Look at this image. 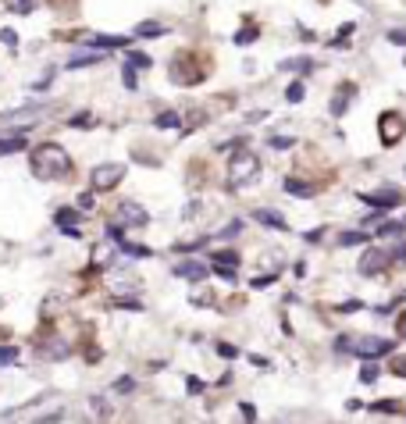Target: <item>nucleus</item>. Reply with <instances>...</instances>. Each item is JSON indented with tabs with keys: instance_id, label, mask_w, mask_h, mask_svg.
I'll return each mask as SVG.
<instances>
[{
	"instance_id": "nucleus-15",
	"label": "nucleus",
	"mask_w": 406,
	"mask_h": 424,
	"mask_svg": "<svg viewBox=\"0 0 406 424\" xmlns=\"http://www.w3.org/2000/svg\"><path fill=\"white\" fill-rule=\"evenodd\" d=\"M335 243H338V246H367V243H371V236H367L364 229H360V232H342Z\"/></svg>"
},
{
	"instance_id": "nucleus-40",
	"label": "nucleus",
	"mask_w": 406,
	"mask_h": 424,
	"mask_svg": "<svg viewBox=\"0 0 406 424\" xmlns=\"http://www.w3.org/2000/svg\"><path fill=\"white\" fill-rule=\"evenodd\" d=\"M392 375H399V378H406V356H399V360H392Z\"/></svg>"
},
{
	"instance_id": "nucleus-19",
	"label": "nucleus",
	"mask_w": 406,
	"mask_h": 424,
	"mask_svg": "<svg viewBox=\"0 0 406 424\" xmlns=\"http://www.w3.org/2000/svg\"><path fill=\"white\" fill-rule=\"evenodd\" d=\"M167 32V25H160V22H143V25H136V36H164Z\"/></svg>"
},
{
	"instance_id": "nucleus-6",
	"label": "nucleus",
	"mask_w": 406,
	"mask_h": 424,
	"mask_svg": "<svg viewBox=\"0 0 406 424\" xmlns=\"http://www.w3.org/2000/svg\"><path fill=\"white\" fill-rule=\"evenodd\" d=\"M360 200L371 203V207H378V210H388V207H399L406 196H402L395 186H381V189H374V193H360Z\"/></svg>"
},
{
	"instance_id": "nucleus-30",
	"label": "nucleus",
	"mask_w": 406,
	"mask_h": 424,
	"mask_svg": "<svg viewBox=\"0 0 406 424\" xmlns=\"http://www.w3.org/2000/svg\"><path fill=\"white\" fill-rule=\"evenodd\" d=\"M122 75H125V79H122V82H125V89H136V86H139V75H136V65H125V72H122Z\"/></svg>"
},
{
	"instance_id": "nucleus-3",
	"label": "nucleus",
	"mask_w": 406,
	"mask_h": 424,
	"mask_svg": "<svg viewBox=\"0 0 406 424\" xmlns=\"http://www.w3.org/2000/svg\"><path fill=\"white\" fill-rule=\"evenodd\" d=\"M125 179V165H118V161H107V165H96L93 172H89V186H93V193H107V189H114Z\"/></svg>"
},
{
	"instance_id": "nucleus-24",
	"label": "nucleus",
	"mask_w": 406,
	"mask_h": 424,
	"mask_svg": "<svg viewBox=\"0 0 406 424\" xmlns=\"http://www.w3.org/2000/svg\"><path fill=\"white\" fill-rule=\"evenodd\" d=\"M257 36H260V29H257V25H246L243 32H236V43H239V46H246V43H253Z\"/></svg>"
},
{
	"instance_id": "nucleus-27",
	"label": "nucleus",
	"mask_w": 406,
	"mask_h": 424,
	"mask_svg": "<svg viewBox=\"0 0 406 424\" xmlns=\"http://www.w3.org/2000/svg\"><path fill=\"white\" fill-rule=\"evenodd\" d=\"M18 360V349L15 346H0V367H11Z\"/></svg>"
},
{
	"instance_id": "nucleus-36",
	"label": "nucleus",
	"mask_w": 406,
	"mask_h": 424,
	"mask_svg": "<svg viewBox=\"0 0 406 424\" xmlns=\"http://www.w3.org/2000/svg\"><path fill=\"white\" fill-rule=\"evenodd\" d=\"M388 43H395V46H406V25H402V29H388Z\"/></svg>"
},
{
	"instance_id": "nucleus-18",
	"label": "nucleus",
	"mask_w": 406,
	"mask_h": 424,
	"mask_svg": "<svg viewBox=\"0 0 406 424\" xmlns=\"http://www.w3.org/2000/svg\"><path fill=\"white\" fill-rule=\"evenodd\" d=\"M129 39L125 36H93V46H100V50H114V46H125Z\"/></svg>"
},
{
	"instance_id": "nucleus-1",
	"label": "nucleus",
	"mask_w": 406,
	"mask_h": 424,
	"mask_svg": "<svg viewBox=\"0 0 406 424\" xmlns=\"http://www.w3.org/2000/svg\"><path fill=\"white\" fill-rule=\"evenodd\" d=\"M29 168H32V175H36V179L53 182V179H65V175L72 172V161H68L65 146H57V143H43V146H36V150H32Z\"/></svg>"
},
{
	"instance_id": "nucleus-16",
	"label": "nucleus",
	"mask_w": 406,
	"mask_h": 424,
	"mask_svg": "<svg viewBox=\"0 0 406 424\" xmlns=\"http://www.w3.org/2000/svg\"><path fill=\"white\" fill-rule=\"evenodd\" d=\"M53 221H57V229H65V232H68V229L79 225V214H75L72 207H65V210H57V214H53Z\"/></svg>"
},
{
	"instance_id": "nucleus-23",
	"label": "nucleus",
	"mask_w": 406,
	"mask_h": 424,
	"mask_svg": "<svg viewBox=\"0 0 406 424\" xmlns=\"http://www.w3.org/2000/svg\"><path fill=\"white\" fill-rule=\"evenodd\" d=\"M182 122H179V115L175 111H164V115H157V129H179Z\"/></svg>"
},
{
	"instance_id": "nucleus-43",
	"label": "nucleus",
	"mask_w": 406,
	"mask_h": 424,
	"mask_svg": "<svg viewBox=\"0 0 406 424\" xmlns=\"http://www.w3.org/2000/svg\"><path fill=\"white\" fill-rule=\"evenodd\" d=\"M217 353H221V356H236L239 349H236V346H228V342H217Z\"/></svg>"
},
{
	"instance_id": "nucleus-26",
	"label": "nucleus",
	"mask_w": 406,
	"mask_h": 424,
	"mask_svg": "<svg viewBox=\"0 0 406 424\" xmlns=\"http://www.w3.org/2000/svg\"><path fill=\"white\" fill-rule=\"evenodd\" d=\"M8 8H11L15 15H29V11L36 8V0H8Z\"/></svg>"
},
{
	"instance_id": "nucleus-17",
	"label": "nucleus",
	"mask_w": 406,
	"mask_h": 424,
	"mask_svg": "<svg viewBox=\"0 0 406 424\" xmlns=\"http://www.w3.org/2000/svg\"><path fill=\"white\" fill-rule=\"evenodd\" d=\"M285 193H293V196H300V200H310V196H314V189L303 186L300 179H285Z\"/></svg>"
},
{
	"instance_id": "nucleus-39",
	"label": "nucleus",
	"mask_w": 406,
	"mask_h": 424,
	"mask_svg": "<svg viewBox=\"0 0 406 424\" xmlns=\"http://www.w3.org/2000/svg\"><path fill=\"white\" fill-rule=\"evenodd\" d=\"M186 389H189V392H193V396H200V392H203V389H207V385H203V382H200V378H193V375H189V378H186Z\"/></svg>"
},
{
	"instance_id": "nucleus-35",
	"label": "nucleus",
	"mask_w": 406,
	"mask_h": 424,
	"mask_svg": "<svg viewBox=\"0 0 406 424\" xmlns=\"http://www.w3.org/2000/svg\"><path fill=\"white\" fill-rule=\"evenodd\" d=\"M129 65H136V68H150V58L139 54V50H129Z\"/></svg>"
},
{
	"instance_id": "nucleus-9",
	"label": "nucleus",
	"mask_w": 406,
	"mask_h": 424,
	"mask_svg": "<svg viewBox=\"0 0 406 424\" xmlns=\"http://www.w3.org/2000/svg\"><path fill=\"white\" fill-rule=\"evenodd\" d=\"M402 139V118L399 115H381V143L395 146Z\"/></svg>"
},
{
	"instance_id": "nucleus-28",
	"label": "nucleus",
	"mask_w": 406,
	"mask_h": 424,
	"mask_svg": "<svg viewBox=\"0 0 406 424\" xmlns=\"http://www.w3.org/2000/svg\"><path fill=\"white\" fill-rule=\"evenodd\" d=\"M303 93H307V89H303V82H293V86L285 89V100H288V103H300V100H303Z\"/></svg>"
},
{
	"instance_id": "nucleus-25",
	"label": "nucleus",
	"mask_w": 406,
	"mask_h": 424,
	"mask_svg": "<svg viewBox=\"0 0 406 424\" xmlns=\"http://www.w3.org/2000/svg\"><path fill=\"white\" fill-rule=\"evenodd\" d=\"M118 250H122V253H129V257H150V250H146V246H136V243H125V239L118 243Z\"/></svg>"
},
{
	"instance_id": "nucleus-46",
	"label": "nucleus",
	"mask_w": 406,
	"mask_h": 424,
	"mask_svg": "<svg viewBox=\"0 0 406 424\" xmlns=\"http://www.w3.org/2000/svg\"><path fill=\"white\" fill-rule=\"evenodd\" d=\"M72 125H75V129H79V125H93V118H89V115H75Z\"/></svg>"
},
{
	"instance_id": "nucleus-21",
	"label": "nucleus",
	"mask_w": 406,
	"mask_h": 424,
	"mask_svg": "<svg viewBox=\"0 0 406 424\" xmlns=\"http://www.w3.org/2000/svg\"><path fill=\"white\" fill-rule=\"evenodd\" d=\"M89 65H100V54H75L68 61V68H89Z\"/></svg>"
},
{
	"instance_id": "nucleus-29",
	"label": "nucleus",
	"mask_w": 406,
	"mask_h": 424,
	"mask_svg": "<svg viewBox=\"0 0 406 424\" xmlns=\"http://www.w3.org/2000/svg\"><path fill=\"white\" fill-rule=\"evenodd\" d=\"M89 406H93V413H96V420H103V417H110V406L100 399V396H93L89 399Z\"/></svg>"
},
{
	"instance_id": "nucleus-8",
	"label": "nucleus",
	"mask_w": 406,
	"mask_h": 424,
	"mask_svg": "<svg viewBox=\"0 0 406 424\" xmlns=\"http://www.w3.org/2000/svg\"><path fill=\"white\" fill-rule=\"evenodd\" d=\"M353 93H357V86H350V82H345V86H338V89L331 93V103H328V111H331L335 118H342L345 111H350V100H353Z\"/></svg>"
},
{
	"instance_id": "nucleus-37",
	"label": "nucleus",
	"mask_w": 406,
	"mask_h": 424,
	"mask_svg": "<svg viewBox=\"0 0 406 424\" xmlns=\"http://www.w3.org/2000/svg\"><path fill=\"white\" fill-rule=\"evenodd\" d=\"M214 271H217L224 282H236V268H228V264H214Z\"/></svg>"
},
{
	"instance_id": "nucleus-20",
	"label": "nucleus",
	"mask_w": 406,
	"mask_h": 424,
	"mask_svg": "<svg viewBox=\"0 0 406 424\" xmlns=\"http://www.w3.org/2000/svg\"><path fill=\"white\" fill-rule=\"evenodd\" d=\"M402 229H406L402 221H385V225H378V236L381 239H395V236H402Z\"/></svg>"
},
{
	"instance_id": "nucleus-4",
	"label": "nucleus",
	"mask_w": 406,
	"mask_h": 424,
	"mask_svg": "<svg viewBox=\"0 0 406 424\" xmlns=\"http://www.w3.org/2000/svg\"><path fill=\"white\" fill-rule=\"evenodd\" d=\"M388 253L381 250V246H367L364 250V257H360V264H357V271L364 275V278H374V275H381L385 268H388Z\"/></svg>"
},
{
	"instance_id": "nucleus-34",
	"label": "nucleus",
	"mask_w": 406,
	"mask_h": 424,
	"mask_svg": "<svg viewBox=\"0 0 406 424\" xmlns=\"http://www.w3.org/2000/svg\"><path fill=\"white\" fill-rule=\"evenodd\" d=\"M0 43L15 50V46H18V32H15V29H0Z\"/></svg>"
},
{
	"instance_id": "nucleus-47",
	"label": "nucleus",
	"mask_w": 406,
	"mask_h": 424,
	"mask_svg": "<svg viewBox=\"0 0 406 424\" xmlns=\"http://www.w3.org/2000/svg\"><path fill=\"white\" fill-rule=\"evenodd\" d=\"M79 207L89 210V207H93V193H82V196H79Z\"/></svg>"
},
{
	"instance_id": "nucleus-2",
	"label": "nucleus",
	"mask_w": 406,
	"mask_h": 424,
	"mask_svg": "<svg viewBox=\"0 0 406 424\" xmlns=\"http://www.w3.org/2000/svg\"><path fill=\"white\" fill-rule=\"evenodd\" d=\"M257 175H260V161H257L250 150H243V153H236V157L228 161L224 182H228V189H246L250 182H257Z\"/></svg>"
},
{
	"instance_id": "nucleus-7",
	"label": "nucleus",
	"mask_w": 406,
	"mask_h": 424,
	"mask_svg": "<svg viewBox=\"0 0 406 424\" xmlns=\"http://www.w3.org/2000/svg\"><path fill=\"white\" fill-rule=\"evenodd\" d=\"M385 353H392V342L381 339V335H364L357 342V356H364V360H374V356H385Z\"/></svg>"
},
{
	"instance_id": "nucleus-14",
	"label": "nucleus",
	"mask_w": 406,
	"mask_h": 424,
	"mask_svg": "<svg viewBox=\"0 0 406 424\" xmlns=\"http://www.w3.org/2000/svg\"><path fill=\"white\" fill-rule=\"evenodd\" d=\"M72 349H68V342H61V339H50L46 346H43V356H50V360H65Z\"/></svg>"
},
{
	"instance_id": "nucleus-22",
	"label": "nucleus",
	"mask_w": 406,
	"mask_h": 424,
	"mask_svg": "<svg viewBox=\"0 0 406 424\" xmlns=\"http://www.w3.org/2000/svg\"><path fill=\"white\" fill-rule=\"evenodd\" d=\"M214 264H228V268H236L239 253H236V250H217V253H214Z\"/></svg>"
},
{
	"instance_id": "nucleus-11",
	"label": "nucleus",
	"mask_w": 406,
	"mask_h": 424,
	"mask_svg": "<svg viewBox=\"0 0 406 424\" xmlns=\"http://www.w3.org/2000/svg\"><path fill=\"white\" fill-rule=\"evenodd\" d=\"M253 218H257L260 225H267V229H278V232H285V229H288V221L278 214V210H267V207H264V210H253Z\"/></svg>"
},
{
	"instance_id": "nucleus-13",
	"label": "nucleus",
	"mask_w": 406,
	"mask_h": 424,
	"mask_svg": "<svg viewBox=\"0 0 406 424\" xmlns=\"http://www.w3.org/2000/svg\"><path fill=\"white\" fill-rule=\"evenodd\" d=\"M278 72H314V61L310 58H285L281 65H278Z\"/></svg>"
},
{
	"instance_id": "nucleus-33",
	"label": "nucleus",
	"mask_w": 406,
	"mask_h": 424,
	"mask_svg": "<svg viewBox=\"0 0 406 424\" xmlns=\"http://www.w3.org/2000/svg\"><path fill=\"white\" fill-rule=\"evenodd\" d=\"M374 378H378V367H374V364H371V360H367V364H364V367H360V382H367V385H371V382H374Z\"/></svg>"
},
{
	"instance_id": "nucleus-31",
	"label": "nucleus",
	"mask_w": 406,
	"mask_h": 424,
	"mask_svg": "<svg viewBox=\"0 0 406 424\" xmlns=\"http://www.w3.org/2000/svg\"><path fill=\"white\" fill-rule=\"evenodd\" d=\"M371 410H374V413H395L399 403H395V399H381V403H371Z\"/></svg>"
},
{
	"instance_id": "nucleus-45",
	"label": "nucleus",
	"mask_w": 406,
	"mask_h": 424,
	"mask_svg": "<svg viewBox=\"0 0 406 424\" xmlns=\"http://www.w3.org/2000/svg\"><path fill=\"white\" fill-rule=\"evenodd\" d=\"M395 332H399V335H402V339H406V310H402V314H399V321H395Z\"/></svg>"
},
{
	"instance_id": "nucleus-41",
	"label": "nucleus",
	"mask_w": 406,
	"mask_h": 424,
	"mask_svg": "<svg viewBox=\"0 0 406 424\" xmlns=\"http://www.w3.org/2000/svg\"><path fill=\"white\" fill-rule=\"evenodd\" d=\"M360 307H364L360 300H345V303H342L338 310H342V314H353V310H360Z\"/></svg>"
},
{
	"instance_id": "nucleus-42",
	"label": "nucleus",
	"mask_w": 406,
	"mask_h": 424,
	"mask_svg": "<svg viewBox=\"0 0 406 424\" xmlns=\"http://www.w3.org/2000/svg\"><path fill=\"white\" fill-rule=\"evenodd\" d=\"M335 349H342V353L353 349V339H350V335H338V339H335Z\"/></svg>"
},
{
	"instance_id": "nucleus-48",
	"label": "nucleus",
	"mask_w": 406,
	"mask_h": 424,
	"mask_svg": "<svg viewBox=\"0 0 406 424\" xmlns=\"http://www.w3.org/2000/svg\"><path fill=\"white\" fill-rule=\"evenodd\" d=\"M388 257H392V260H406V243H399L395 253H388Z\"/></svg>"
},
{
	"instance_id": "nucleus-10",
	"label": "nucleus",
	"mask_w": 406,
	"mask_h": 424,
	"mask_svg": "<svg viewBox=\"0 0 406 424\" xmlns=\"http://www.w3.org/2000/svg\"><path fill=\"white\" fill-rule=\"evenodd\" d=\"M175 275L186 278V282H203V278H207V264H200V260H182V264H175Z\"/></svg>"
},
{
	"instance_id": "nucleus-12",
	"label": "nucleus",
	"mask_w": 406,
	"mask_h": 424,
	"mask_svg": "<svg viewBox=\"0 0 406 424\" xmlns=\"http://www.w3.org/2000/svg\"><path fill=\"white\" fill-rule=\"evenodd\" d=\"M18 150H25V129H22V132H15V136H4V139H0V157L18 153Z\"/></svg>"
},
{
	"instance_id": "nucleus-38",
	"label": "nucleus",
	"mask_w": 406,
	"mask_h": 424,
	"mask_svg": "<svg viewBox=\"0 0 406 424\" xmlns=\"http://www.w3.org/2000/svg\"><path fill=\"white\" fill-rule=\"evenodd\" d=\"M267 143H271L274 150H288V146H293V136H271Z\"/></svg>"
},
{
	"instance_id": "nucleus-44",
	"label": "nucleus",
	"mask_w": 406,
	"mask_h": 424,
	"mask_svg": "<svg viewBox=\"0 0 406 424\" xmlns=\"http://www.w3.org/2000/svg\"><path fill=\"white\" fill-rule=\"evenodd\" d=\"M239 410H243V417H246V420H257V410H253V403H243Z\"/></svg>"
},
{
	"instance_id": "nucleus-5",
	"label": "nucleus",
	"mask_w": 406,
	"mask_h": 424,
	"mask_svg": "<svg viewBox=\"0 0 406 424\" xmlns=\"http://www.w3.org/2000/svg\"><path fill=\"white\" fill-rule=\"evenodd\" d=\"M114 221H118L122 229H143V225L150 221V214H146L143 203L125 200V203H118V214H114Z\"/></svg>"
},
{
	"instance_id": "nucleus-32",
	"label": "nucleus",
	"mask_w": 406,
	"mask_h": 424,
	"mask_svg": "<svg viewBox=\"0 0 406 424\" xmlns=\"http://www.w3.org/2000/svg\"><path fill=\"white\" fill-rule=\"evenodd\" d=\"M132 389H136V378H129V375H125V378H118V382H114V392H122V396H129Z\"/></svg>"
}]
</instances>
